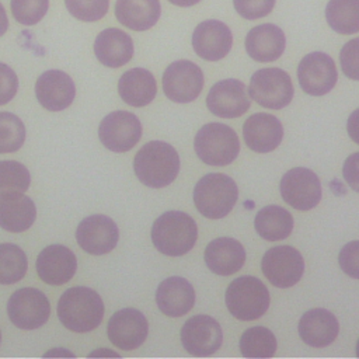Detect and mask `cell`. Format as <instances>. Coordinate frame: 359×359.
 I'll use <instances>...</instances> for the list:
<instances>
[{
	"label": "cell",
	"instance_id": "cell-39",
	"mask_svg": "<svg viewBox=\"0 0 359 359\" xmlns=\"http://www.w3.org/2000/svg\"><path fill=\"white\" fill-rule=\"evenodd\" d=\"M236 11L245 20H257L268 15L275 0H233Z\"/></svg>",
	"mask_w": 359,
	"mask_h": 359
},
{
	"label": "cell",
	"instance_id": "cell-28",
	"mask_svg": "<svg viewBox=\"0 0 359 359\" xmlns=\"http://www.w3.org/2000/svg\"><path fill=\"white\" fill-rule=\"evenodd\" d=\"M118 93L128 105L144 107L156 97V80L149 70L135 67L121 76L118 81Z\"/></svg>",
	"mask_w": 359,
	"mask_h": 359
},
{
	"label": "cell",
	"instance_id": "cell-44",
	"mask_svg": "<svg viewBox=\"0 0 359 359\" xmlns=\"http://www.w3.org/2000/svg\"><path fill=\"white\" fill-rule=\"evenodd\" d=\"M8 28V18H7V14H6V10L3 7V4L0 3V36L6 34Z\"/></svg>",
	"mask_w": 359,
	"mask_h": 359
},
{
	"label": "cell",
	"instance_id": "cell-22",
	"mask_svg": "<svg viewBox=\"0 0 359 359\" xmlns=\"http://www.w3.org/2000/svg\"><path fill=\"white\" fill-rule=\"evenodd\" d=\"M339 332L337 317L325 309H311L299 321V335L313 348H324L335 341Z\"/></svg>",
	"mask_w": 359,
	"mask_h": 359
},
{
	"label": "cell",
	"instance_id": "cell-9",
	"mask_svg": "<svg viewBox=\"0 0 359 359\" xmlns=\"http://www.w3.org/2000/svg\"><path fill=\"white\" fill-rule=\"evenodd\" d=\"M265 278L276 287L294 286L303 276L304 259L302 254L289 245L269 248L261 262Z\"/></svg>",
	"mask_w": 359,
	"mask_h": 359
},
{
	"label": "cell",
	"instance_id": "cell-2",
	"mask_svg": "<svg viewBox=\"0 0 359 359\" xmlns=\"http://www.w3.org/2000/svg\"><path fill=\"white\" fill-rule=\"evenodd\" d=\"M133 170L142 184L150 188L170 185L178 175L180 157L177 150L161 140L142 146L133 160Z\"/></svg>",
	"mask_w": 359,
	"mask_h": 359
},
{
	"label": "cell",
	"instance_id": "cell-11",
	"mask_svg": "<svg viewBox=\"0 0 359 359\" xmlns=\"http://www.w3.org/2000/svg\"><path fill=\"white\" fill-rule=\"evenodd\" d=\"M203 87V73L191 60L171 63L163 74V90L174 102H191L196 100Z\"/></svg>",
	"mask_w": 359,
	"mask_h": 359
},
{
	"label": "cell",
	"instance_id": "cell-16",
	"mask_svg": "<svg viewBox=\"0 0 359 359\" xmlns=\"http://www.w3.org/2000/svg\"><path fill=\"white\" fill-rule=\"evenodd\" d=\"M109 341L123 351L139 348L149 334V324L143 313L126 307L114 313L107 327Z\"/></svg>",
	"mask_w": 359,
	"mask_h": 359
},
{
	"label": "cell",
	"instance_id": "cell-27",
	"mask_svg": "<svg viewBox=\"0 0 359 359\" xmlns=\"http://www.w3.org/2000/svg\"><path fill=\"white\" fill-rule=\"evenodd\" d=\"M36 219V208L32 199L24 192L0 196V227L21 233L28 230Z\"/></svg>",
	"mask_w": 359,
	"mask_h": 359
},
{
	"label": "cell",
	"instance_id": "cell-32",
	"mask_svg": "<svg viewBox=\"0 0 359 359\" xmlns=\"http://www.w3.org/2000/svg\"><path fill=\"white\" fill-rule=\"evenodd\" d=\"M240 351L244 358H271L276 351V338L265 327H252L243 332Z\"/></svg>",
	"mask_w": 359,
	"mask_h": 359
},
{
	"label": "cell",
	"instance_id": "cell-4",
	"mask_svg": "<svg viewBox=\"0 0 359 359\" xmlns=\"http://www.w3.org/2000/svg\"><path fill=\"white\" fill-rule=\"evenodd\" d=\"M238 189L229 175L210 172L202 177L194 189V203L208 219H222L234 208Z\"/></svg>",
	"mask_w": 359,
	"mask_h": 359
},
{
	"label": "cell",
	"instance_id": "cell-8",
	"mask_svg": "<svg viewBox=\"0 0 359 359\" xmlns=\"http://www.w3.org/2000/svg\"><path fill=\"white\" fill-rule=\"evenodd\" d=\"M7 313L11 323L21 330H36L49 318L50 304L45 293L34 287L15 290L7 303Z\"/></svg>",
	"mask_w": 359,
	"mask_h": 359
},
{
	"label": "cell",
	"instance_id": "cell-10",
	"mask_svg": "<svg viewBox=\"0 0 359 359\" xmlns=\"http://www.w3.org/2000/svg\"><path fill=\"white\" fill-rule=\"evenodd\" d=\"M101 143L111 151H129L142 136L139 118L126 111H114L102 118L98 126Z\"/></svg>",
	"mask_w": 359,
	"mask_h": 359
},
{
	"label": "cell",
	"instance_id": "cell-25",
	"mask_svg": "<svg viewBox=\"0 0 359 359\" xmlns=\"http://www.w3.org/2000/svg\"><path fill=\"white\" fill-rule=\"evenodd\" d=\"M286 45L283 31L275 24H261L245 36V50L257 62H273L282 56Z\"/></svg>",
	"mask_w": 359,
	"mask_h": 359
},
{
	"label": "cell",
	"instance_id": "cell-24",
	"mask_svg": "<svg viewBox=\"0 0 359 359\" xmlns=\"http://www.w3.org/2000/svg\"><path fill=\"white\" fill-rule=\"evenodd\" d=\"M205 262L213 273L227 276L243 268L245 262V251L238 240L219 237L208 244L205 250Z\"/></svg>",
	"mask_w": 359,
	"mask_h": 359
},
{
	"label": "cell",
	"instance_id": "cell-19",
	"mask_svg": "<svg viewBox=\"0 0 359 359\" xmlns=\"http://www.w3.org/2000/svg\"><path fill=\"white\" fill-rule=\"evenodd\" d=\"M233 35L230 28L217 20H206L196 25L192 34L195 53L210 62L223 59L231 49Z\"/></svg>",
	"mask_w": 359,
	"mask_h": 359
},
{
	"label": "cell",
	"instance_id": "cell-14",
	"mask_svg": "<svg viewBox=\"0 0 359 359\" xmlns=\"http://www.w3.org/2000/svg\"><path fill=\"white\" fill-rule=\"evenodd\" d=\"M223 341L220 324L210 316L199 314L185 321L181 328V342L192 356H210Z\"/></svg>",
	"mask_w": 359,
	"mask_h": 359
},
{
	"label": "cell",
	"instance_id": "cell-36",
	"mask_svg": "<svg viewBox=\"0 0 359 359\" xmlns=\"http://www.w3.org/2000/svg\"><path fill=\"white\" fill-rule=\"evenodd\" d=\"M49 0H11L13 17L22 25H35L48 11Z\"/></svg>",
	"mask_w": 359,
	"mask_h": 359
},
{
	"label": "cell",
	"instance_id": "cell-3",
	"mask_svg": "<svg viewBox=\"0 0 359 359\" xmlns=\"http://www.w3.org/2000/svg\"><path fill=\"white\" fill-rule=\"evenodd\" d=\"M198 238L195 220L180 210L158 216L151 226V241L164 255L180 257L192 250Z\"/></svg>",
	"mask_w": 359,
	"mask_h": 359
},
{
	"label": "cell",
	"instance_id": "cell-12",
	"mask_svg": "<svg viewBox=\"0 0 359 359\" xmlns=\"http://www.w3.org/2000/svg\"><path fill=\"white\" fill-rule=\"evenodd\" d=\"M280 195L285 202L297 210H309L321 199V184L317 174L309 168L289 170L280 180Z\"/></svg>",
	"mask_w": 359,
	"mask_h": 359
},
{
	"label": "cell",
	"instance_id": "cell-33",
	"mask_svg": "<svg viewBox=\"0 0 359 359\" xmlns=\"http://www.w3.org/2000/svg\"><path fill=\"white\" fill-rule=\"evenodd\" d=\"M28 261L25 252L15 244H0V285H11L25 276Z\"/></svg>",
	"mask_w": 359,
	"mask_h": 359
},
{
	"label": "cell",
	"instance_id": "cell-35",
	"mask_svg": "<svg viewBox=\"0 0 359 359\" xmlns=\"http://www.w3.org/2000/svg\"><path fill=\"white\" fill-rule=\"evenodd\" d=\"M25 142V126L11 112H0V154L21 149Z\"/></svg>",
	"mask_w": 359,
	"mask_h": 359
},
{
	"label": "cell",
	"instance_id": "cell-46",
	"mask_svg": "<svg viewBox=\"0 0 359 359\" xmlns=\"http://www.w3.org/2000/svg\"><path fill=\"white\" fill-rule=\"evenodd\" d=\"M356 356L359 358V339H358V342H356Z\"/></svg>",
	"mask_w": 359,
	"mask_h": 359
},
{
	"label": "cell",
	"instance_id": "cell-31",
	"mask_svg": "<svg viewBox=\"0 0 359 359\" xmlns=\"http://www.w3.org/2000/svg\"><path fill=\"white\" fill-rule=\"evenodd\" d=\"M325 18L331 29L338 34L359 32V0H330Z\"/></svg>",
	"mask_w": 359,
	"mask_h": 359
},
{
	"label": "cell",
	"instance_id": "cell-47",
	"mask_svg": "<svg viewBox=\"0 0 359 359\" xmlns=\"http://www.w3.org/2000/svg\"><path fill=\"white\" fill-rule=\"evenodd\" d=\"M0 342H1V332H0Z\"/></svg>",
	"mask_w": 359,
	"mask_h": 359
},
{
	"label": "cell",
	"instance_id": "cell-41",
	"mask_svg": "<svg viewBox=\"0 0 359 359\" xmlns=\"http://www.w3.org/2000/svg\"><path fill=\"white\" fill-rule=\"evenodd\" d=\"M18 88L15 72L6 63H0V105L11 101Z\"/></svg>",
	"mask_w": 359,
	"mask_h": 359
},
{
	"label": "cell",
	"instance_id": "cell-13",
	"mask_svg": "<svg viewBox=\"0 0 359 359\" xmlns=\"http://www.w3.org/2000/svg\"><path fill=\"white\" fill-rule=\"evenodd\" d=\"M297 79L304 93L318 97L334 88L338 73L331 56L323 52H311L300 60Z\"/></svg>",
	"mask_w": 359,
	"mask_h": 359
},
{
	"label": "cell",
	"instance_id": "cell-30",
	"mask_svg": "<svg viewBox=\"0 0 359 359\" xmlns=\"http://www.w3.org/2000/svg\"><path fill=\"white\" fill-rule=\"evenodd\" d=\"M254 226L264 240L278 241L290 236L293 230V217L282 206L268 205L257 213Z\"/></svg>",
	"mask_w": 359,
	"mask_h": 359
},
{
	"label": "cell",
	"instance_id": "cell-34",
	"mask_svg": "<svg viewBox=\"0 0 359 359\" xmlns=\"http://www.w3.org/2000/svg\"><path fill=\"white\" fill-rule=\"evenodd\" d=\"M29 182L31 175L25 165L14 160L0 161V196L25 192Z\"/></svg>",
	"mask_w": 359,
	"mask_h": 359
},
{
	"label": "cell",
	"instance_id": "cell-17",
	"mask_svg": "<svg viewBox=\"0 0 359 359\" xmlns=\"http://www.w3.org/2000/svg\"><path fill=\"white\" fill-rule=\"evenodd\" d=\"M250 98L243 81L226 79L217 81L208 93V109L220 118L241 116L250 108Z\"/></svg>",
	"mask_w": 359,
	"mask_h": 359
},
{
	"label": "cell",
	"instance_id": "cell-43",
	"mask_svg": "<svg viewBox=\"0 0 359 359\" xmlns=\"http://www.w3.org/2000/svg\"><path fill=\"white\" fill-rule=\"evenodd\" d=\"M346 129H348V135L349 137L359 144V108L355 109L346 122Z\"/></svg>",
	"mask_w": 359,
	"mask_h": 359
},
{
	"label": "cell",
	"instance_id": "cell-15",
	"mask_svg": "<svg viewBox=\"0 0 359 359\" xmlns=\"http://www.w3.org/2000/svg\"><path fill=\"white\" fill-rule=\"evenodd\" d=\"M118 238V226L105 215H91L84 217L76 230L79 245L93 255L111 252L116 247Z\"/></svg>",
	"mask_w": 359,
	"mask_h": 359
},
{
	"label": "cell",
	"instance_id": "cell-6",
	"mask_svg": "<svg viewBox=\"0 0 359 359\" xmlns=\"http://www.w3.org/2000/svg\"><path fill=\"white\" fill-rule=\"evenodd\" d=\"M226 306L233 317L241 321H252L266 313L269 292L258 278L240 276L227 286Z\"/></svg>",
	"mask_w": 359,
	"mask_h": 359
},
{
	"label": "cell",
	"instance_id": "cell-42",
	"mask_svg": "<svg viewBox=\"0 0 359 359\" xmlns=\"http://www.w3.org/2000/svg\"><path fill=\"white\" fill-rule=\"evenodd\" d=\"M344 180L356 192H359V151L351 154L342 167Z\"/></svg>",
	"mask_w": 359,
	"mask_h": 359
},
{
	"label": "cell",
	"instance_id": "cell-18",
	"mask_svg": "<svg viewBox=\"0 0 359 359\" xmlns=\"http://www.w3.org/2000/svg\"><path fill=\"white\" fill-rule=\"evenodd\" d=\"M35 95L48 111L66 109L76 97V86L72 77L62 70H46L35 83Z\"/></svg>",
	"mask_w": 359,
	"mask_h": 359
},
{
	"label": "cell",
	"instance_id": "cell-45",
	"mask_svg": "<svg viewBox=\"0 0 359 359\" xmlns=\"http://www.w3.org/2000/svg\"><path fill=\"white\" fill-rule=\"evenodd\" d=\"M168 1L178 6V7H189V6H194V4L199 3L201 0H168Z\"/></svg>",
	"mask_w": 359,
	"mask_h": 359
},
{
	"label": "cell",
	"instance_id": "cell-26",
	"mask_svg": "<svg viewBox=\"0 0 359 359\" xmlns=\"http://www.w3.org/2000/svg\"><path fill=\"white\" fill-rule=\"evenodd\" d=\"M94 53L104 66L121 67L133 56L132 38L119 28H107L97 35Z\"/></svg>",
	"mask_w": 359,
	"mask_h": 359
},
{
	"label": "cell",
	"instance_id": "cell-37",
	"mask_svg": "<svg viewBox=\"0 0 359 359\" xmlns=\"http://www.w3.org/2000/svg\"><path fill=\"white\" fill-rule=\"evenodd\" d=\"M65 4L74 18L93 22L107 14L109 0H65Z\"/></svg>",
	"mask_w": 359,
	"mask_h": 359
},
{
	"label": "cell",
	"instance_id": "cell-23",
	"mask_svg": "<svg viewBox=\"0 0 359 359\" xmlns=\"http://www.w3.org/2000/svg\"><path fill=\"white\" fill-rule=\"evenodd\" d=\"M156 303L163 314L168 317H181L194 307L195 290L187 279L171 276L158 285Z\"/></svg>",
	"mask_w": 359,
	"mask_h": 359
},
{
	"label": "cell",
	"instance_id": "cell-21",
	"mask_svg": "<svg viewBox=\"0 0 359 359\" xmlns=\"http://www.w3.org/2000/svg\"><path fill=\"white\" fill-rule=\"evenodd\" d=\"M245 144L257 153H268L275 150L283 137L280 121L271 114H254L243 126Z\"/></svg>",
	"mask_w": 359,
	"mask_h": 359
},
{
	"label": "cell",
	"instance_id": "cell-1",
	"mask_svg": "<svg viewBox=\"0 0 359 359\" xmlns=\"http://www.w3.org/2000/svg\"><path fill=\"white\" fill-rule=\"evenodd\" d=\"M57 317L73 332L93 331L101 324L104 317L102 299L90 287H70L59 299Z\"/></svg>",
	"mask_w": 359,
	"mask_h": 359
},
{
	"label": "cell",
	"instance_id": "cell-29",
	"mask_svg": "<svg viewBox=\"0 0 359 359\" xmlns=\"http://www.w3.org/2000/svg\"><path fill=\"white\" fill-rule=\"evenodd\" d=\"M158 0H116L115 15L118 21L133 31H146L160 18Z\"/></svg>",
	"mask_w": 359,
	"mask_h": 359
},
{
	"label": "cell",
	"instance_id": "cell-5",
	"mask_svg": "<svg viewBox=\"0 0 359 359\" xmlns=\"http://www.w3.org/2000/svg\"><path fill=\"white\" fill-rule=\"evenodd\" d=\"M194 147L196 156L208 165H227L236 160L240 151V140L236 132L224 123H206L195 135Z\"/></svg>",
	"mask_w": 359,
	"mask_h": 359
},
{
	"label": "cell",
	"instance_id": "cell-40",
	"mask_svg": "<svg viewBox=\"0 0 359 359\" xmlns=\"http://www.w3.org/2000/svg\"><path fill=\"white\" fill-rule=\"evenodd\" d=\"M338 261L348 276L359 279V240L345 244L339 251Z\"/></svg>",
	"mask_w": 359,
	"mask_h": 359
},
{
	"label": "cell",
	"instance_id": "cell-7",
	"mask_svg": "<svg viewBox=\"0 0 359 359\" xmlns=\"http://www.w3.org/2000/svg\"><path fill=\"white\" fill-rule=\"evenodd\" d=\"M251 98L264 108H285L293 98V84L289 74L278 67L257 70L250 81Z\"/></svg>",
	"mask_w": 359,
	"mask_h": 359
},
{
	"label": "cell",
	"instance_id": "cell-20",
	"mask_svg": "<svg viewBox=\"0 0 359 359\" xmlns=\"http://www.w3.org/2000/svg\"><path fill=\"white\" fill-rule=\"evenodd\" d=\"M38 276L48 285H63L69 282L77 269L74 252L60 244L45 247L36 258Z\"/></svg>",
	"mask_w": 359,
	"mask_h": 359
},
{
	"label": "cell",
	"instance_id": "cell-38",
	"mask_svg": "<svg viewBox=\"0 0 359 359\" xmlns=\"http://www.w3.org/2000/svg\"><path fill=\"white\" fill-rule=\"evenodd\" d=\"M342 73L352 80L359 81V38L348 41L339 53Z\"/></svg>",
	"mask_w": 359,
	"mask_h": 359
}]
</instances>
